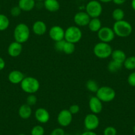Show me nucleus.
<instances>
[{"label": "nucleus", "instance_id": "f257e3e1", "mask_svg": "<svg viewBox=\"0 0 135 135\" xmlns=\"http://www.w3.org/2000/svg\"><path fill=\"white\" fill-rule=\"evenodd\" d=\"M112 28L115 32V36L120 38L129 37L132 32V27L131 23L124 19L115 21Z\"/></svg>", "mask_w": 135, "mask_h": 135}, {"label": "nucleus", "instance_id": "f03ea898", "mask_svg": "<svg viewBox=\"0 0 135 135\" xmlns=\"http://www.w3.org/2000/svg\"><path fill=\"white\" fill-rule=\"evenodd\" d=\"M30 28L25 23H19L14 28L13 37L15 41L21 44H23L28 41L30 38Z\"/></svg>", "mask_w": 135, "mask_h": 135}, {"label": "nucleus", "instance_id": "7ed1b4c3", "mask_svg": "<svg viewBox=\"0 0 135 135\" xmlns=\"http://www.w3.org/2000/svg\"><path fill=\"white\" fill-rule=\"evenodd\" d=\"M20 85L22 90L28 94H35L40 89V83L38 80L32 76L25 77Z\"/></svg>", "mask_w": 135, "mask_h": 135}, {"label": "nucleus", "instance_id": "20e7f679", "mask_svg": "<svg viewBox=\"0 0 135 135\" xmlns=\"http://www.w3.org/2000/svg\"><path fill=\"white\" fill-rule=\"evenodd\" d=\"M93 54L100 59H107L112 54L113 49L109 43L99 42L96 44L93 47Z\"/></svg>", "mask_w": 135, "mask_h": 135}, {"label": "nucleus", "instance_id": "39448f33", "mask_svg": "<svg viewBox=\"0 0 135 135\" xmlns=\"http://www.w3.org/2000/svg\"><path fill=\"white\" fill-rule=\"evenodd\" d=\"M82 38V31L78 26H70L65 30L64 40L67 42L76 44Z\"/></svg>", "mask_w": 135, "mask_h": 135}, {"label": "nucleus", "instance_id": "423d86ee", "mask_svg": "<svg viewBox=\"0 0 135 135\" xmlns=\"http://www.w3.org/2000/svg\"><path fill=\"white\" fill-rule=\"evenodd\" d=\"M102 102L109 103L113 101L116 97V92L113 88L109 86L99 87L96 95Z\"/></svg>", "mask_w": 135, "mask_h": 135}, {"label": "nucleus", "instance_id": "0eeeda50", "mask_svg": "<svg viewBox=\"0 0 135 135\" xmlns=\"http://www.w3.org/2000/svg\"><path fill=\"white\" fill-rule=\"evenodd\" d=\"M85 12L91 18H99L103 12V7L98 0H91L86 4Z\"/></svg>", "mask_w": 135, "mask_h": 135}, {"label": "nucleus", "instance_id": "6e6552de", "mask_svg": "<svg viewBox=\"0 0 135 135\" xmlns=\"http://www.w3.org/2000/svg\"><path fill=\"white\" fill-rule=\"evenodd\" d=\"M97 33L100 42L105 43L112 42L115 37V34L113 28L109 27H102Z\"/></svg>", "mask_w": 135, "mask_h": 135}, {"label": "nucleus", "instance_id": "1a4fd4ad", "mask_svg": "<svg viewBox=\"0 0 135 135\" xmlns=\"http://www.w3.org/2000/svg\"><path fill=\"white\" fill-rule=\"evenodd\" d=\"M99 119L98 116L94 113L88 114L85 117L84 124L87 131H93L99 126Z\"/></svg>", "mask_w": 135, "mask_h": 135}, {"label": "nucleus", "instance_id": "9d476101", "mask_svg": "<svg viewBox=\"0 0 135 135\" xmlns=\"http://www.w3.org/2000/svg\"><path fill=\"white\" fill-rule=\"evenodd\" d=\"M73 120V115L70 112L68 109H62L57 116L58 123L62 127H66L72 123Z\"/></svg>", "mask_w": 135, "mask_h": 135}, {"label": "nucleus", "instance_id": "9b49d317", "mask_svg": "<svg viewBox=\"0 0 135 135\" xmlns=\"http://www.w3.org/2000/svg\"><path fill=\"white\" fill-rule=\"evenodd\" d=\"M65 30L59 25H54L49 31V37L54 42L64 40Z\"/></svg>", "mask_w": 135, "mask_h": 135}, {"label": "nucleus", "instance_id": "f8f14e48", "mask_svg": "<svg viewBox=\"0 0 135 135\" xmlns=\"http://www.w3.org/2000/svg\"><path fill=\"white\" fill-rule=\"evenodd\" d=\"M91 17L85 11H80L76 13L74 17V23L79 27L88 26Z\"/></svg>", "mask_w": 135, "mask_h": 135}, {"label": "nucleus", "instance_id": "ddd939ff", "mask_svg": "<svg viewBox=\"0 0 135 135\" xmlns=\"http://www.w3.org/2000/svg\"><path fill=\"white\" fill-rule=\"evenodd\" d=\"M89 108L92 113L98 115L103 110V102L97 97L93 96L89 100Z\"/></svg>", "mask_w": 135, "mask_h": 135}, {"label": "nucleus", "instance_id": "4468645a", "mask_svg": "<svg viewBox=\"0 0 135 135\" xmlns=\"http://www.w3.org/2000/svg\"><path fill=\"white\" fill-rule=\"evenodd\" d=\"M35 117L38 123L45 124L50 120V113L46 109L39 107L35 112Z\"/></svg>", "mask_w": 135, "mask_h": 135}, {"label": "nucleus", "instance_id": "2eb2a0df", "mask_svg": "<svg viewBox=\"0 0 135 135\" xmlns=\"http://www.w3.org/2000/svg\"><path fill=\"white\" fill-rule=\"evenodd\" d=\"M22 51H23L22 44L16 41L11 42L7 48V53L10 56L13 58H16L19 56L21 54Z\"/></svg>", "mask_w": 135, "mask_h": 135}, {"label": "nucleus", "instance_id": "dca6fc26", "mask_svg": "<svg viewBox=\"0 0 135 135\" xmlns=\"http://www.w3.org/2000/svg\"><path fill=\"white\" fill-rule=\"evenodd\" d=\"M32 31L36 35L42 36L46 32L47 26L46 23L42 21H37L32 25Z\"/></svg>", "mask_w": 135, "mask_h": 135}, {"label": "nucleus", "instance_id": "f3484780", "mask_svg": "<svg viewBox=\"0 0 135 135\" xmlns=\"http://www.w3.org/2000/svg\"><path fill=\"white\" fill-rule=\"evenodd\" d=\"M25 76L22 72L19 70H12L8 75V80L11 84H19L24 79Z\"/></svg>", "mask_w": 135, "mask_h": 135}, {"label": "nucleus", "instance_id": "a211bd4d", "mask_svg": "<svg viewBox=\"0 0 135 135\" xmlns=\"http://www.w3.org/2000/svg\"><path fill=\"white\" fill-rule=\"evenodd\" d=\"M36 6L35 0H19L18 6L22 11L28 12L35 8Z\"/></svg>", "mask_w": 135, "mask_h": 135}, {"label": "nucleus", "instance_id": "6ab92c4d", "mask_svg": "<svg viewBox=\"0 0 135 135\" xmlns=\"http://www.w3.org/2000/svg\"><path fill=\"white\" fill-rule=\"evenodd\" d=\"M43 2L45 9H46L49 12H56L59 10L60 7L58 0H45Z\"/></svg>", "mask_w": 135, "mask_h": 135}, {"label": "nucleus", "instance_id": "aec40b11", "mask_svg": "<svg viewBox=\"0 0 135 135\" xmlns=\"http://www.w3.org/2000/svg\"><path fill=\"white\" fill-rule=\"evenodd\" d=\"M19 116L23 119H28L32 115V108L27 103L21 105L18 110Z\"/></svg>", "mask_w": 135, "mask_h": 135}, {"label": "nucleus", "instance_id": "412c9836", "mask_svg": "<svg viewBox=\"0 0 135 135\" xmlns=\"http://www.w3.org/2000/svg\"><path fill=\"white\" fill-rule=\"evenodd\" d=\"M111 56L113 60H115L116 62H119V63L123 64V62L127 58V55H126L125 52L123 50H120V49L113 50Z\"/></svg>", "mask_w": 135, "mask_h": 135}, {"label": "nucleus", "instance_id": "4be33fe9", "mask_svg": "<svg viewBox=\"0 0 135 135\" xmlns=\"http://www.w3.org/2000/svg\"><path fill=\"white\" fill-rule=\"evenodd\" d=\"M88 26L91 32H97L102 27V23L99 18H91Z\"/></svg>", "mask_w": 135, "mask_h": 135}, {"label": "nucleus", "instance_id": "5701e85b", "mask_svg": "<svg viewBox=\"0 0 135 135\" xmlns=\"http://www.w3.org/2000/svg\"><path fill=\"white\" fill-rule=\"evenodd\" d=\"M123 66V64L119 63V62L112 60L109 62L108 65H107V69H108L109 72H110L111 73H116L121 69Z\"/></svg>", "mask_w": 135, "mask_h": 135}, {"label": "nucleus", "instance_id": "b1692460", "mask_svg": "<svg viewBox=\"0 0 135 135\" xmlns=\"http://www.w3.org/2000/svg\"><path fill=\"white\" fill-rule=\"evenodd\" d=\"M123 66L128 70H135V56L127 57L123 62Z\"/></svg>", "mask_w": 135, "mask_h": 135}, {"label": "nucleus", "instance_id": "393cba45", "mask_svg": "<svg viewBox=\"0 0 135 135\" xmlns=\"http://www.w3.org/2000/svg\"><path fill=\"white\" fill-rule=\"evenodd\" d=\"M10 21L9 18L3 14H0V31H4L9 27Z\"/></svg>", "mask_w": 135, "mask_h": 135}, {"label": "nucleus", "instance_id": "a878e982", "mask_svg": "<svg viewBox=\"0 0 135 135\" xmlns=\"http://www.w3.org/2000/svg\"><path fill=\"white\" fill-rule=\"evenodd\" d=\"M85 87H86L87 89L91 93H95L97 91V90L99 88V84L95 80H88L85 84Z\"/></svg>", "mask_w": 135, "mask_h": 135}, {"label": "nucleus", "instance_id": "bb28decb", "mask_svg": "<svg viewBox=\"0 0 135 135\" xmlns=\"http://www.w3.org/2000/svg\"><path fill=\"white\" fill-rule=\"evenodd\" d=\"M112 17L115 21L123 20L124 18V12L122 9L116 8L113 11Z\"/></svg>", "mask_w": 135, "mask_h": 135}, {"label": "nucleus", "instance_id": "cd10ccee", "mask_svg": "<svg viewBox=\"0 0 135 135\" xmlns=\"http://www.w3.org/2000/svg\"><path fill=\"white\" fill-rule=\"evenodd\" d=\"M75 49H76V47H75V44L66 41L64 44V46L63 52H64L66 54H68V55L69 54H72L74 52Z\"/></svg>", "mask_w": 135, "mask_h": 135}, {"label": "nucleus", "instance_id": "c85d7f7f", "mask_svg": "<svg viewBox=\"0 0 135 135\" xmlns=\"http://www.w3.org/2000/svg\"><path fill=\"white\" fill-rule=\"evenodd\" d=\"M31 135H44L45 134V128L41 125L34 126L31 131Z\"/></svg>", "mask_w": 135, "mask_h": 135}, {"label": "nucleus", "instance_id": "c756f323", "mask_svg": "<svg viewBox=\"0 0 135 135\" xmlns=\"http://www.w3.org/2000/svg\"><path fill=\"white\" fill-rule=\"evenodd\" d=\"M37 102V97L35 94H29L26 99V103L29 106L35 105Z\"/></svg>", "mask_w": 135, "mask_h": 135}, {"label": "nucleus", "instance_id": "7c9ffc66", "mask_svg": "<svg viewBox=\"0 0 135 135\" xmlns=\"http://www.w3.org/2000/svg\"><path fill=\"white\" fill-rule=\"evenodd\" d=\"M117 131L114 127L109 126L107 127L103 131V135H117Z\"/></svg>", "mask_w": 135, "mask_h": 135}, {"label": "nucleus", "instance_id": "2f4dec72", "mask_svg": "<svg viewBox=\"0 0 135 135\" xmlns=\"http://www.w3.org/2000/svg\"><path fill=\"white\" fill-rule=\"evenodd\" d=\"M65 42H66L65 40H62V41L55 42V44H54V49H55V50L58 52H63Z\"/></svg>", "mask_w": 135, "mask_h": 135}, {"label": "nucleus", "instance_id": "473e14b6", "mask_svg": "<svg viewBox=\"0 0 135 135\" xmlns=\"http://www.w3.org/2000/svg\"><path fill=\"white\" fill-rule=\"evenodd\" d=\"M21 9H20V7L18 6H14L11 9V11H10V13H11V15H12L13 17H19V15L21 13Z\"/></svg>", "mask_w": 135, "mask_h": 135}, {"label": "nucleus", "instance_id": "72a5a7b5", "mask_svg": "<svg viewBox=\"0 0 135 135\" xmlns=\"http://www.w3.org/2000/svg\"><path fill=\"white\" fill-rule=\"evenodd\" d=\"M127 81L129 85L132 87H135V71L128 75L127 78Z\"/></svg>", "mask_w": 135, "mask_h": 135}, {"label": "nucleus", "instance_id": "f704fd0d", "mask_svg": "<svg viewBox=\"0 0 135 135\" xmlns=\"http://www.w3.org/2000/svg\"><path fill=\"white\" fill-rule=\"evenodd\" d=\"M65 131L62 128H56L52 131L50 135H65Z\"/></svg>", "mask_w": 135, "mask_h": 135}, {"label": "nucleus", "instance_id": "c9c22d12", "mask_svg": "<svg viewBox=\"0 0 135 135\" xmlns=\"http://www.w3.org/2000/svg\"><path fill=\"white\" fill-rule=\"evenodd\" d=\"M80 107H79L78 105L74 104L71 105L68 110H69L70 112L72 115H75V114L78 113L79 111H80Z\"/></svg>", "mask_w": 135, "mask_h": 135}, {"label": "nucleus", "instance_id": "e433bc0d", "mask_svg": "<svg viewBox=\"0 0 135 135\" xmlns=\"http://www.w3.org/2000/svg\"><path fill=\"white\" fill-rule=\"evenodd\" d=\"M6 67V62L3 58L0 56V71L3 70Z\"/></svg>", "mask_w": 135, "mask_h": 135}, {"label": "nucleus", "instance_id": "4c0bfd02", "mask_svg": "<svg viewBox=\"0 0 135 135\" xmlns=\"http://www.w3.org/2000/svg\"><path fill=\"white\" fill-rule=\"evenodd\" d=\"M126 1L127 0H112V2H113V3L117 6H121L125 3Z\"/></svg>", "mask_w": 135, "mask_h": 135}, {"label": "nucleus", "instance_id": "58836bf2", "mask_svg": "<svg viewBox=\"0 0 135 135\" xmlns=\"http://www.w3.org/2000/svg\"><path fill=\"white\" fill-rule=\"evenodd\" d=\"M80 135H97V134L95 133L93 131H87L84 132L83 133H81Z\"/></svg>", "mask_w": 135, "mask_h": 135}, {"label": "nucleus", "instance_id": "ea45409f", "mask_svg": "<svg viewBox=\"0 0 135 135\" xmlns=\"http://www.w3.org/2000/svg\"><path fill=\"white\" fill-rule=\"evenodd\" d=\"M131 7L134 11H135V0L131 1Z\"/></svg>", "mask_w": 135, "mask_h": 135}, {"label": "nucleus", "instance_id": "a19ab883", "mask_svg": "<svg viewBox=\"0 0 135 135\" xmlns=\"http://www.w3.org/2000/svg\"><path fill=\"white\" fill-rule=\"evenodd\" d=\"M98 1L99 2H101V3H107L112 2V0H98Z\"/></svg>", "mask_w": 135, "mask_h": 135}, {"label": "nucleus", "instance_id": "79ce46f5", "mask_svg": "<svg viewBox=\"0 0 135 135\" xmlns=\"http://www.w3.org/2000/svg\"><path fill=\"white\" fill-rule=\"evenodd\" d=\"M133 132H134V135H135V124H134V127H133Z\"/></svg>", "mask_w": 135, "mask_h": 135}, {"label": "nucleus", "instance_id": "37998d69", "mask_svg": "<svg viewBox=\"0 0 135 135\" xmlns=\"http://www.w3.org/2000/svg\"><path fill=\"white\" fill-rule=\"evenodd\" d=\"M36 2H44L45 0H35Z\"/></svg>", "mask_w": 135, "mask_h": 135}, {"label": "nucleus", "instance_id": "c03bdc74", "mask_svg": "<svg viewBox=\"0 0 135 135\" xmlns=\"http://www.w3.org/2000/svg\"><path fill=\"white\" fill-rule=\"evenodd\" d=\"M18 135H26V134H19Z\"/></svg>", "mask_w": 135, "mask_h": 135}, {"label": "nucleus", "instance_id": "a18cd8bd", "mask_svg": "<svg viewBox=\"0 0 135 135\" xmlns=\"http://www.w3.org/2000/svg\"><path fill=\"white\" fill-rule=\"evenodd\" d=\"M65 135H70V134H65Z\"/></svg>", "mask_w": 135, "mask_h": 135}]
</instances>
